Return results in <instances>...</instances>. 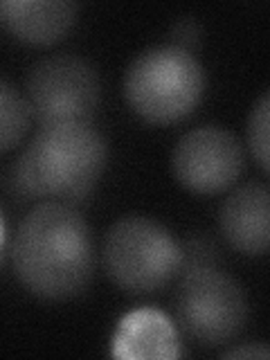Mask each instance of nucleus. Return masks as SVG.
<instances>
[{
    "label": "nucleus",
    "mask_w": 270,
    "mask_h": 360,
    "mask_svg": "<svg viewBox=\"0 0 270 360\" xmlns=\"http://www.w3.org/2000/svg\"><path fill=\"white\" fill-rule=\"evenodd\" d=\"M268 112L270 95L266 90L248 117V146H250V153L262 172H268Z\"/></svg>",
    "instance_id": "obj_12"
},
{
    "label": "nucleus",
    "mask_w": 270,
    "mask_h": 360,
    "mask_svg": "<svg viewBox=\"0 0 270 360\" xmlns=\"http://www.w3.org/2000/svg\"><path fill=\"white\" fill-rule=\"evenodd\" d=\"M178 324L202 347H219L234 340L248 320V302L241 284L214 262L180 266L176 290Z\"/></svg>",
    "instance_id": "obj_4"
},
{
    "label": "nucleus",
    "mask_w": 270,
    "mask_h": 360,
    "mask_svg": "<svg viewBox=\"0 0 270 360\" xmlns=\"http://www.w3.org/2000/svg\"><path fill=\"white\" fill-rule=\"evenodd\" d=\"M22 97L41 127L90 124L101 101V84L84 56L54 54L32 65Z\"/></svg>",
    "instance_id": "obj_6"
},
{
    "label": "nucleus",
    "mask_w": 270,
    "mask_h": 360,
    "mask_svg": "<svg viewBox=\"0 0 270 360\" xmlns=\"http://www.w3.org/2000/svg\"><path fill=\"white\" fill-rule=\"evenodd\" d=\"M110 354L122 360H176L183 356L176 324L158 309L127 313L112 335Z\"/></svg>",
    "instance_id": "obj_9"
},
{
    "label": "nucleus",
    "mask_w": 270,
    "mask_h": 360,
    "mask_svg": "<svg viewBox=\"0 0 270 360\" xmlns=\"http://www.w3.org/2000/svg\"><path fill=\"white\" fill-rule=\"evenodd\" d=\"M16 277L43 300H70L84 292L95 273V243L72 202L41 200L11 245Z\"/></svg>",
    "instance_id": "obj_1"
},
{
    "label": "nucleus",
    "mask_w": 270,
    "mask_h": 360,
    "mask_svg": "<svg viewBox=\"0 0 270 360\" xmlns=\"http://www.w3.org/2000/svg\"><path fill=\"white\" fill-rule=\"evenodd\" d=\"M219 225L223 239L248 257L266 255L270 243V191L266 183H245L223 200Z\"/></svg>",
    "instance_id": "obj_8"
},
{
    "label": "nucleus",
    "mask_w": 270,
    "mask_h": 360,
    "mask_svg": "<svg viewBox=\"0 0 270 360\" xmlns=\"http://www.w3.org/2000/svg\"><path fill=\"white\" fill-rule=\"evenodd\" d=\"M205 93V70L191 52L155 45L140 52L124 75V99L140 120L174 124L185 120Z\"/></svg>",
    "instance_id": "obj_3"
},
{
    "label": "nucleus",
    "mask_w": 270,
    "mask_h": 360,
    "mask_svg": "<svg viewBox=\"0 0 270 360\" xmlns=\"http://www.w3.org/2000/svg\"><path fill=\"white\" fill-rule=\"evenodd\" d=\"M108 142L93 122L41 127L9 172V187L20 198L75 202L99 183Z\"/></svg>",
    "instance_id": "obj_2"
},
{
    "label": "nucleus",
    "mask_w": 270,
    "mask_h": 360,
    "mask_svg": "<svg viewBox=\"0 0 270 360\" xmlns=\"http://www.w3.org/2000/svg\"><path fill=\"white\" fill-rule=\"evenodd\" d=\"M180 262L183 252L174 234L149 217H124L106 234V273L127 292L162 288L180 273Z\"/></svg>",
    "instance_id": "obj_5"
},
{
    "label": "nucleus",
    "mask_w": 270,
    "mask_h": 360,
    "mask_svg": "<svg viewBox=\"0 0 270 360\" xmlns=\"http://www.w3.org/2000/svg\"><path fill=\"white\" fill-rule=\"evenodd\" d=\"M172 45L185 52H191L200 45V25L194 18H180L172 30Z\"/></svg>",
    "instance_id": "obj_13"
},
{
    "label": "nucleus",
    "mask_w": 270,
    "mask_h": 360,
    "mask_svg": "<svg viewBox=\"0 0 270 360\" xmlns=\"http://www.w3.org/2000/svg\"><path fill=\"white\" fill-rule=\"evenodd\" d=\"M245 165L241 140L228 129L198 127L187 131L174 146L172 172L194 194H221L234 187Z\"/></svg>",
    "instance_id": "obj_7"
},
{
    "label": "nucleus",
    "mask_w": 270,
    "mask_h": 360,
    "mask_svg": "<svg viewBox=\"0 0 270 360\" xmlns=\"http://www.w3.org/2000/svg\"><path fill=\"white\" fill-rule=\"evenodd\" d=\"M270 356V352L264 345H243V347H234L230 352H225L223 358H259L266 360Z\"/></svg>",
    "instance_id": "obj_14"
},
{
    "label": "nucleus",
    "mask_w": 270,
    "mask_h": 360,
    "mask_svg": "<svg viewBox=\"0 0 270 360\" xmlns=\"http://www.w3.org/2000/svg\"><path fill=\"white\" fill-rule=\"evenodd\" d=\"M79 5L68 0H0V22L22 43L52 45L72 30Z\"/></svg>",
    "instance_id": "obj_10"
},
{
    "label": "nucleus",
    "mask_w": 270,
    "mask_h": 360,
    "mask_svg": "<svg viewBox=\"0 0 270 360\" xmlns=\"http://www.w3.org/2000/svg\"><path fill=\"white\" fill-rule=\"evenodd\" d=\"M5 243V221H3V214H0V248Z\"/></svg>",
    "instance_id": "obj_15"
},
{
    "label": "nucleus",
    "mask_w": 270,
    "mask_h": 360,
    "mask_svg": "<svg viewBox=\"0 0 270 360\" xmlns=\"http://www.w3.org/2000/svg\"><path fill=\"white\" fill-rule=\"evenodd\" d=\"M32 124L27 101L9 82L0 77V153H5L25 138Z\"/></svg>",
    "instance_id": "obj_11"
}]
</instances>
